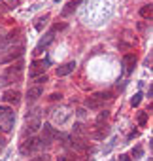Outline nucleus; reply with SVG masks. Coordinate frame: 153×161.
Listing matches in <instances>:
<instances>
[{"label": "nucleus", "instance_id": "31", "mask_svg": "<svg viewBox=\"0 0 153 161\" xmlns=\"http://www.w3.org/2000/svg\"><path fill=\"white\" fill-rule=\"evenodd\" d=\"M0 10H4V4H2V2H0Z\"/></svg>", "mask_w": 153, "mask_h": 161}, {"label": "nucleus", "instance_id": "6", "mask_svg": "<svg viewBox=\"0 0 153 161\" xmlns=\"http://www.w3.org/2000/svg\"><path fill=\"white\" fill-rule=\"evenodd\" d=\"M57 138H59V131H57V129H55L51 123H44L40 140H42L44 144H51V142H55Z\"/></svg>", "mask_w": 153, "mask_h": 161}, {"label": "nucleus", "instance_id": "3", "mask_svg": "<svg viewBox=\"0 0 153 161\" xmlns=\"http://www.w3.org/2000/svg\"><path fill=\"white\" fill-rule=\"evenodd\" d=\"M42 140L38 138V136H29V138H25L23 142H21V146H19V152L23 153V155H32V153H36L40 148H42Z\"/></svg>", "mask_w": 153, "mask_h": 161}, {"label": "nucleus", "instance_id": "5", "mask_svg": "<svg viewBox=\"0 0 153 161\" xmlns=\"http://www.w3.org/2000/svg\"><path fill=\"white\" fill-rule=\"evenodd\" d=\"M42 127V119H40V114L34 112V114H27V123H25V135H34L38 129Z\"/></svg>", "mask_w": 153, "mask_h": 161}, {"label": "nucleus", "instance_id": "9", "mask_svg": "<svg viewBox=\"0 0 153 161\" xmlns=\"http://www.w3.org/2000/svg\"><path fill=\"white\" fill-rule=\"evenodd\" d=\"M53 40H55V34H53V31H51V32H47V34H45V36H44L40 42H38V46L34 47V51H32V53H34V55H40V53H44V49H45V47H47V46H49Z\"/></svg>", "mask_w": 153, "mask_h": 161}, {"label": "nucleus", "instance_id": "18", "mask_svg": "<svg viewBox=\"0 0 153 161\" xmlns=\"http://www.w3.org/2000/svg\"><path fill=\"white\" fill-rule=\"evenodd\" d=\"M47 19H49L47 15H44V17H38V19H36V25H34V27H36L38 31H42V29L45 27V23H47Z\"/></svg>", "mask_w": 153, "mask_h": 161}, {"label": "nucleus", "instance_id": "1", "mask_svg": "<svg viewBox=\"0 0 153 161\" xmlns=\"http://www.w3.org/2000/svg\"><path fill=\"white\" fill-rule=\"evenodd\" d=\"M13 121H15L13 110L8 108V106H0V131H2V133H10L12 127H13Z\"/></svg>", "mask_w": 153, "mask_h": 161}, {"label": "nucleus", "instance_id": "4", "mask_svg": "<svg viewBox=\"0 0 153 161\" xmlns=\"http://www.w3.org/2000/svg\"><path fill=\"white\" fill-rule=\"evenodd\" d=\"M112 91H102V93H95V95H91L89 99H87V108H91V110H97V108H100L102 106V103L104 101H110L112 99Z\"/></svg>", "mask_w": 153, "mask_h": 161}, {"label": "nucleus", "instance_id": "28", "mask_svg": "<svg viewBox=\"0 0 153 161\" xmlns=\"http://www.w3.org/2000/svg\"><path fill=\"white\" fill-rule=\"evenodd\" d=\"M57 161H74V159H72V157H68V155H62V157H59Z\"/></svg>", "mask_w": 153, "mask_h": 161}, {"label": "nucleus", "instance_id": "24", "mask_svg": "<svg viewBox=\"0 0 153 161\" xmlns=\"http://www.w3.org/2000/svg\"><path fill=\"white\" fill-rule=\"evenodd\" d=\"M145 121H147V112H142V114L138 116V123H140V125H145Z\"/></svg>", "mask_w": 153, "mask_h": 161}, {"label": "nucleus", "instance_id": "23", "mask_svg": "<svg viewBox=\"0 0 153 161\" xmlns=\"http://www.w3.org/2000/svg\"><path fill=\"white\" fill-rule=\"evenodd\" d=\"M106 119H108V112L104 110V112H100V114H98V118H97V123H104Z\"/></svg>", "mask_w": 153, "mask_h": 161}, {"label": "nucleus", "instance_id": "30", "mask_svg": "<svg viewBox=\"0 0 153 161\" xmlns=\"http://www.w3.org/2000/svg\"><path fill=\"white\" fill-rule=\"evenodd\" d=\"M4 144H6V140H4L2 136H0V152H2V150H4Z\"/></svg>", "mask_w": 153, "mask_h": 161}, {"label": "nucleus", "instance_id": "2", "mask_svg": "<svg viewBox=\"0 0 153 161\" xmlns=\"http://www.w3.org/2000/svg\"><path fill=\"white\" fill-rule=\"evenodd\" d=\"M23 63L21 61H17V63H13L12 66H8L6 68V72H4V76H2V84L6 86V84H12V82H17V80L21 78V74H23Z\"/></svg>", "mask_w": 153, "mask_h": 161}, {"label": "nucleus", "instance_id": "17", "mask_svg": "<svg viewBox=\"0 0 153 161\" xmlns=\"http://www.w3.org/2000/svg\"><path fill=\"white\" fill-rule=\"evenodd\" d=\"M72 136H85V129H83V125H82V123H74Z\"/></svg>", "mask_w": 153, "mask_h": 161}, {"label": "nucleus", "instance_id": "15", "mask_svg": "<svg viewBox=\"0 0 153 161\" xmlns=\"http://www.w3.org/2000/svg\"><path fill=\"white\" fill-rule=\"evenodd\" d=\"M134 64H136V57H134V53H125V55H123V66H125V70L130 72V70L134 68Z\"/></svg>", "mask_w": 153, "mask_h": 161}, {"label": "nucleus", "instance_id": "12", "mask_svg": "<svg viewBox=\"0 0 153 161\" xmlns=\"http://www.w3.org/2000/svg\"><path fill=\"white\" fill-rule=\"evenodd\" d=\"M42 93H44V87H42V86H32V87L27 91V101L34 103V101H38V99L42 97Z\"/></svg>", "mask_w": 153, "mask_h": 161}, {"label": "nucleus", "instance_id": "20", "mask_svg": "<svg viewBox=\"0 0 153 161\" xmlns=\"http://www.w3.org/2000/svg\"><path fill=\"white\" fill-rule=\"evenodd\" d=\"M0 2H2L6 8H17L21 0H0Z\"/></svg>", "mask_w": 153, "mask_h": 161}, {"label": "nucleus", "instance_id": "8", "mask_svg": "<svg viewBox=\"0 0 153 161\" xmlns=\"http://www.w3.org/2000/svg\"><path fill=\"white\" fill-rule=\"evenodd\" d=\"M47 61H34L32 64H30V70H29V74H30V78H36V76H42L44 72H45V68H47Z\"/></svg>", "mask_w": 153, "mask_h": 161}, {"label": "nucleus", "instance_id": "14", "mask_svg": "<svg viewBox=\"0 0 153 161\" xmlns=\"http://www.w3.org/2000/svg\"><path fill=\"white\" fill-rule=\"evenodd\" d=\"M91 135H93V138H97V140H100V138H104V136L108 135V127H106V123H104V125H102V123H97Z\"/></svg>", "mask_w": 153, "mask_h": 161}, {"label": "nucleus", "instance_id": "11", "mask_svg": "<svg viewBox=\"0 0 153 161\" xmlns=\"http://www.w3.org/2000/svg\"><path fill=\"white\" fill-rule=\"evenodd\" d=\"M74 70H76V63H74V61H68V63H64V64H61V66L57 68V76L62 78V76H68V74L74 72Z\"/></svg>", "mask_w": 153, "mask_h": 161}, {"label": "nucleus", "instance_id": "19", "mask_svg": "<svg viewBox=\"0 0 153 161\" xmlns=\"http://www.w3.org/2000/svg\"><path fill=\"white\" fill-rule=\"evenodd\" d=\"M76 8H78V0H76V2H70V4H68L64 10H62V15H68V14H72Z\"/></svg>", "mask_w": 153, "mask_h": 161}, {"label": "nucleus", "instance_id": "21", "mask_svg": "<svg viewBox=\"0 0 153 161\" xmlns=\"http://www.w3.org/2000/svg\"><path fill=\"white\" fill-rule=\"evenodd\" d=\"M45 82H47V76H45V74L34 78V86H42V84H45Z\"/></svg>", "mask_w": 153, "mask_h": 161}, {"label": "nucleus", "instance_id": "25", "mask_svg": "<svg viewBox=\"0 0 153 161\" xmlns=\"http://www.w3.org/2000/svg\"><path fill=\"white\" fill-rule=\"evenodd\" d=\"M140 155H142V148H140V146H136V148L132 150V157H140Z\"/></svg>", "mask_w": 153, "mask_h": 161}, {"label": "nucleus", "instance_id": "29", "mask_svg": "<svg viewBox=\"0 0 153 161\" xmlns=\"http://www.w3.org/2000/svg\"><path fill=\"white\" fill-rule=\"evenodd\" d=\"M119 161H130V157H129V155H125V153H123V155H119Z\"/></svg>", "mask_w": 153, "mask_h": 161}, {"label": "nucleus", "instance_id": "16", "mask_svg": "<svg viewBox=\"0 0 153 161\" xmlns=\"http://www.w3.org/2000/svg\"><path fill=\"white\" fill-rule=\"evenodd\" d=\"M140 15H142L144 19H151V15H153V8H151V4H144V6L140 8Z\"/></svg>", "mask_w": 153, "mask_h": 161}, {"label": "nucleus", "instance_id": "26", "mask_svg": "<svg viewBox=\"0 0 153 161\" xmlns=\"http://www.w3.org/2000/svg\"><path fill=\"white\" fill-rule=\"evenodd\" d=\"M61 97H62L61 93H53V95L49 97V101H61Z\"/></svg>", "mask_w": 153, "mask_h": 161}, {"label": "nucleus", "instance_id": "27", "mask_svg": "<svg viewBox=\"0 0 153 161\" xmlns=\"http://www.w3.org/2000/svg\"><path fill=\"white\" fill-rule=\"evenodd\" d=\"M30 161H47V155H38V157H32Z\"/></svg>", "mask_w": 153, "mask_h": 161}, {"label": "nucleus", "instance_id": "13", "mask_svg": "<svg viewBox=\"0 0 153 161\" xmlns=\"http://www.w3.org/2000/svg\"><path fill=\"white\" fill-rule=\"evenodd\" d=\"M19 34H21L19 31H12L2 42H0V47H8V46H12V44H17V42H19Z\"/></svg>", "mask_w": 153, "mask_h": 161}, {"label": "nucleus", "instance_id": "22", "mask_svg": "<svg viewBox=\"0 0 153 161\" xmlns=\"http://www.w3.org/2000/svg\"><path fill=\"white\" fill-rule=\"evenodd\" d=\"M140 101H142V95H140V93H136V95L130 99V104H132V106H138V104H140Z\"/></svg>", "mask_w": 153, "mask_h": 161}, {"label": "nucleus", "instance_id": "7", "mask_svg": "<svg viewBox=\"0 0 153 161\" xmlns=\"http://www.w3.org/2000/svg\"><path fill=\"white\" fill-rule=\"evenodd\" d=\"M23 51H25V47H23V44H19V46H15V47H12L2 59H0V63L2 64H8V63H13V61H17V59H21L23 57Z\"/></svg>", "mask_w": 153, "mask_h": 161}, {"label": "nucleus", "instance_id": "10", "mask_svg": "<svg viewBox=\"0 0 153 161\" xmlns=\"http://www.w3.org/2000/svg\"><path fill=\"white\" fill-rule=\"evenodd\" d=\"M2 101H4V103H8V104H19V101H21V93H19L17 89L4 91V95H2Z\"/></svg>", "mask_w": 153, "mask_h": 161}]
</instances>
